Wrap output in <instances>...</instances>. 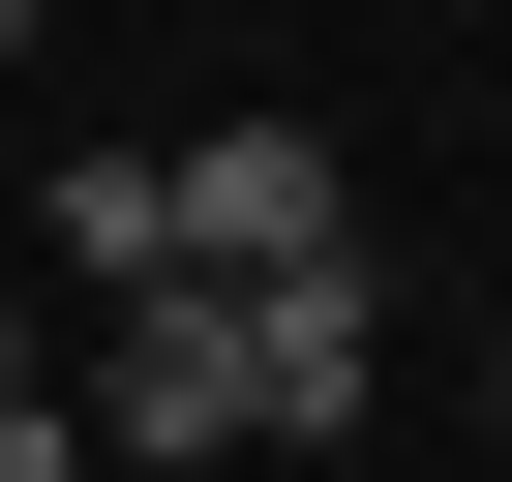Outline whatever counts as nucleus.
<instances>
[{
	"label": "nucleus",
	"instance_id": "f257e3e1",
	"mask_svg": "<svg viewBox=\"0 0 512 482\" xmlns=\"http://www.w3.org/2000/svg\"><path fill=\"white\" fill-rule=\"evenodd\" d=\"M151 181H181V272H211V302H272V272H362V181H332V121H181Z\"/></svg>",
	"mask_w": 512,
	"mask_h": 482
},
{
	"label": "nucleus",
	"instance_id": "f03ea898",
	"mask_svg": "<svg viewBox=\"0 0 512 482\" xmlns=\"http://www.w3.org/2000/svg\"><path fill=\"white\" fill-rule=\"evenodd\" d=\"M61 422H91V452H151V482H181V452H241V302H211V272H151V302L91 332V392H61Z\"/></svg>",
	"mask_w": 512,
	"mask_h": 482
},
{
	"label": "nucleus",
	"instance_id": "7ed1b4c3",
	"mask_svg": "<svg viewBox=\"0 0 512 482\" xmlns=\"http://www.w3.org/2000/svg\"><path fill=\"white\" fill-rule=\"evenodd\" d=\"M362 392H392V302L362 272H272V302H241V452H332Z\"/></svg>",
	"mask_w": 512,
	"mask_h": 482
},
{
	"label": "nucleus",
	"instance_id": "20e7f679",
	"mask_svg": "<svg viewBox=\"0 0 512 482\" xmlns=\"http://www.w3.org/2000/svg\"><path fill=\"white\" fill-rule=\"evenodd\" d=\"M31 241H61L91 302H151V272H181V181H151V151H61V181H31Z\"/></svg>",
	"mask_w": 512,
	"mask_h": 482
},
{
	"label": "nucleus",
	"instance_id": "39448f33",
	"mask_svg": "<svg viewBox=\"0 0 512 482\" xmlns=\"http://www.w3.org/2000/svg\"><path fill=\"white\" fill-rule=\"evenodd\" d=\"M0 482H91V422H61V362L0 332Z\"/></svg>",
	"mask_w": 512,
	"mask_h": 482
},
{
	"label": "nucleus",
	"instance_id": "423d86ee",
	"mask_svg": "<svg viewBox=\"0 0 512 482\" xmlns=\"http://www.w3.org/2000/svg\"><path fill=\"white\" fill-rule=\"evenodd\" d=\"M31 31H61V0H0V61H31Z\"/></svg>",
	"mask_w": 512,
	"mask_h": 482
},
{
	"label": "nucleus",
	"instance_id": "0eeeda50",
	"mask_svg": "<svg viewBox=\"0 0 512 482\" xmlns=\"http://www.w3.org/2000/svg\"><path fill=\"white\" fill-rule=\"evenodd\" d=\"M482 422H512V392H482Z\"/></svg>",
	"mask_w": 512,
	"mask_h": 482
}]
</instances>
